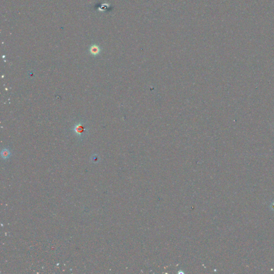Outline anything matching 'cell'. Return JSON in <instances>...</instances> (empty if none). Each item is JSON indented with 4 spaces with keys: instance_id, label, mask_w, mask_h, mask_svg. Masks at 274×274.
<instances>
[{
    "instance_id": "1",
    "label": "cell",
    "mask_w": 274,
    "mask_h": 274,
    "mask_svg": "<svg viewBox=\"0 0 274 274\" xmlns=\"http://www.w3.org/2000/svg\"><path fill=\"white\" fill-rule=\"evenodd\" d=\"M89 130V127L86 121L80 120L78 121L74 126L72 131L76 136L77 138L80 141L83 140L86 138Z\"/></svg>"
},
{
    "instance_id": "3",
    "label": "cell",
    "mask_w": 274,
    "mask_h": 274,
    "mask_svg": "<svg viewBox=\"0 0 274 274\" xmlns=\"http://www.w3.org/2000/svg\"><path fill=\"white\" fill-rule=\"evenodd\" d=\"M1 155L4 159H7L10 155V152L8 149H4L1 152Z\"/></svg>"
},
{
    "instance_id": "2",
    "label": "cell",
    "mask_w": 274,
    "mask_h": 274,
    "mask_svg": "<svg viewBox=\"0 0 274 274\" xmlns=\"http://www.w3.org/2000/svg\"><path fill=\"white\" fill-rule=\"evenodd\" d=\"M90 52L93 55H97L99 53L100 49L96 46H93L92 47H91L90 49Z\"/></svg>"
}]
</instances>
